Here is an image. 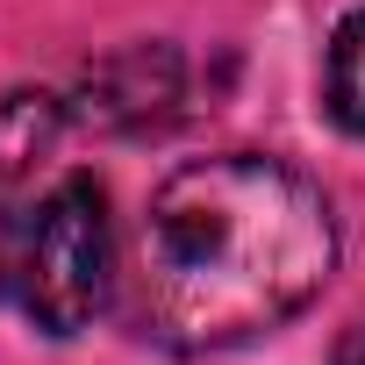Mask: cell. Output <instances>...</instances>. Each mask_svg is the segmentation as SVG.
<instances>
[{"instance_id":"cell-1","label":"cell","mask_w":365,"mask_h":365,"mask_svg":"<svg viewBox=\"0 0 365 365\" xmlns=\"http://www.w3.org/2000/svg\"><path fill=\"white\" fill-rule=\"evenodd\" d=\"M336 272L329 194L287 158L222 150L150 194L136 258V329L179 358L237 351L294 322Z\"/></svg>"},{"instance_id":"cell-2","label":"cell","mask_w":365,"mask_h":365,"mask_svg":"<svg viewBox=\"0 0 365 365\" xmlns=\"http://www.w3.org/2000/svg\"><path fill=\"white\" fill-rule=\"evenodd\" d=\"M115 294V222L93 172H65L43 194L22 258H15V301L43 336H79Z\"/></svg>"},{"instance_id":"cell-3","label":"cell","mask_w":365,"mask_h":365,"mask_svg":"<svg viewBox=\"0 0 365 365\" xmlns=\"http://www.w3.org/2000/svg\"><path fill=\"white\" fill-rule=\"evenodd\" d=\"M65 101L43 93V86H22L0 101V294L15 287V258H22V237L43 208V194L58 187L51 165H58V143H65Z\"/></svg>"},{"instance_id":"cell-4","label":"cell","mask_w":365,"mask_h":365,"mask_svg":"<svg viewBox=\"0 0 365 365\" xmlns=\"http://www.w3.org/2000/svg\"><path fill=\"white\" fill-rule=\"evenodd\" d=\"M179 101V51L172 43H129L86 72V115L108 129H158Z\"/></svg>"},{"instance_id":"cell-5","label":"cell","mask_w":365,"mask_h":365,"mask_svg":"<svg viewBox=\"0 0 365 365\" xmlns=\"http://www.w3.org/2000/svg\"><path fill=\"white\" fill-rule=\"evenodd\" d=\"M322 101L336 115V129L365 136V8H351L329 36V58H322Z\"/></svg>"},{"instance_id":"cell-6","label":"cell","mask_w":365,"mask_h":365,"mask_svg":"<svg viewBox=\"0 0 365 365\" xmlns=\"http://www.w3.org/2000/svg\"><path fill=\"white\" fill-rule=\"evenodd\" d=\"M329 365H365V315H358V322H344V336H336Z\"/></svg>"}]
</instances>
